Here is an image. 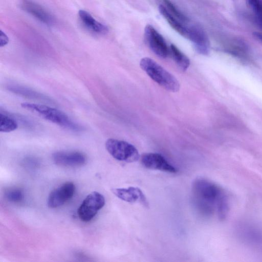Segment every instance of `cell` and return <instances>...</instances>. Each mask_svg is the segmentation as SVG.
Here are the masks:
<instances>
[{
  "label": "cell",
  "instance_id": "cell-4",
  "mask_svg": "<svg viewBox=\"0 0 262 262\" xmlns=\"http://www.w3.org/2000/svg\"><path fill=\"white\" fill-rule=\"evenodd\" d=\"M105 147L109 154L119 161L130 163L140 158L137 148L124 141L108 139L105 142Z\"/></svg>",
  "mask_w": 262,
  "mask_h": 262
},
{
  "label": "cell",
  "instance_id": "cell-1",
  "mask_svg": "<svg viewBox=\"0 0 262 262\" xmlns=\"http://www.w3.org/2000/svg\"><path fill=\"white\" fill-rule=\"evenodd\" d=\"M192 201L196 210L205 217L222 219L228 210V199L225 190L204 178L195 179L192 186Z\"/></svg>",
  "mask_w": 262,
  "mask_h": 262
},
{
  "label": "cell",
  "instance_id": "cell-15",
  "mask_svg": "<svg viewBox=\"0 0 262 262\" xmlns=\"http://www.w3.org/2000/svg\"><path fill=\"white\" fill-rule=\"evenodd\" d=\"M169 53L177 65L183 71H186L190 64L189 58L175 45L172 44L170 46Z\"/></svg>",
  "mask_w": 262,
  "mask_h": 262
},
{
  "label": "cell",
  "instance_id": "cell-14",
  "mask_svg": "<svg viewBox=\"0 0 262 262\" xmlns=\"http://www.w3.org/2000/svg\"><path fill=\"white\" fill-rule=\"evenodd\" d=\"M79 16L84 25L94 32L99 34L107 32V27L103 24L97 21L89 13L83 10L78 12Z\"/></svg>",
  "mask_w": 262,
  "mask_h": 262
},
{
  "label": "cell",
  "instance_id": "cell-19",
  "mask_svg": "<svg viewBox=\"0 0 262 262\" xmlns=\"http://www.w3.org/2000/svg\"><path fill=\"white\" fill-rule=\"evenodd\" d=\"M11 91L14 93L24 95L26 96L31 97L32 98H41V99L44 98L43 96H41L39 94L30 91L29 89H26L21 87L12 86L9 88Z\"/></svg>",
  "mask_w": 262,
  "mask_h": 262
},
{
  "label": "cell",
  "instance_id": "cell-20",
  "mask_svg": "<svg viewBox=\"0 0 262 262\" xmlns=\"http://www.w3.org/2000/svg\"><path fill=\"white\" fill-rule=\"evenodd\" d=\"M9 41V38L6 34L4 33L2 31H1L0 34V45L1 47L5 46L8 43Z\"/></svg>",
  "mask_w": 262,
  "mask_h": 262
},
{
  "label": "cell",
  "instance_id": "cell-21",
  "mask_svg": "<svg viewBox=\"0 0 262 262\" xmlns=\"http://www.w3.org/2000/svg\"><path fill=\"white\" fill-rule=\"evenodd\" d=\"M246 1L247 4L248 5V6H249V7L250 8L251 7H252L253 6H254L257 2V0H246Z\"/></svg>",
  "mask_w": 262,
  "mask_h": 262
},
{
  "label": "cell",
  "instance_id": "cell-3",
  "mask_svg": "<svg viewBox=\"0 0 262 262\" xmlns=\"http://www.w3.org/2000/svg\"><path fill=\"white\" fill-rule=\"evenodd\" d=\"M140 66L154 81L165 89L172 92L179 91L180 85L177 79L152 59L143 58Z\"/></svg>",
  "mask_w": 262,
  "mask_h": 262
},
{
  "label": "cell",
  "instance_id": "cell-13",
  "mask_svg": "<svg viewBox=\"0 0 262 262\" xmlns=\"http://www.w3.org/2000/svg\"><path fill=\"white\" fill-rule=\"evenodd\" d=\"M159 10L167 20L170 26L180 35L188 38L189 33L190 27L186 26L184 23L172 15L166 10L163 5L159 6Z\"/></svg>",
  "mask_w": 262,
  "mask_h": 262
},
{
  "label": "cell",
  "instance_id": "cell-2",
  "mask_svg": "<svg viewBox=\"0 0 262 262\" xmlns=\"http://www.w3.org/2000/svg\"><path fill=\"white\" fill-rule=\"evenodd\" d=\"M21 106L24 108L36 113L43 119L64 128L75 132L82 130V127L73 122L65 113L56 108L29 102L21 103Z\"/></svg>",
  "mask_w": 262,
  "mask_h": 262
},
{
  "label": "cell",
  "instance_id": "cell-6",
  "mask_svg": "<svg viewBox=\"0 0 262 262\" xmlns=\"http://www.w3.org/2000/svg\"><path fill=\"white\" fill-rule=\"evenodd\" d=\"M146 40L153 52L161 58H166L169 53L163 36L151 25H147L144 30Z\"/></svg>",
  "mask_w": 262,
  "mask_h": 262
},
{
  "label": "cell",
  "instance_id": "cell-7",
  "mask_svg": "<svg viewBox=\"0 0 262 262\" xmlns=\"http://www.w3.org/2000/svg\"><path fill=\"white\" fill-rule=\"evenodd\" d=\"M75 185L72 182H66L52 190L48 198V205L54 208L64 204L74 195Z\"/></svg>",
  "mask_w": 262,
  "mask_h": 262
},
{
  "label": "cell",
  "instance_id": "cell-11",
  "mask_svg": "<svg viewBox=\"0 0 262 262\" xmlns=\"http://www.w3.org/2000/svg\"><path fill=\"white\" fill-rule=\"evenodd\" d=\"M112 191L117 197L124 201L130 203H139L145 207L148 205L145 195L138 187L115 188Z\"/></svg>",
  "mask_w": 262,
  "mask_h": 262
},
{
  "label": "cell",
  "instance_id": "cell-17",
  "mask_svg": "<svg viewBox=\"0 0 262 262\" xmlns=\"http://www.w3.org/2000/svg\"><path fill=\"white\" fill-rule=\"evenodd\" d=\"M162 1L164 4L163 6L171 15L185 24L189 21L188 18L181 13L170 1Z\"/></svg>",
  "mask_w": 262,
  "mask_h": 262
},
{
  "label": "cell",
  "instance_id": "cell-5",
  "mask_svg": "<svg viewBox=\"0 0 262 262\" xmlns=\"http://www.w3.org/2000/svg\"><path fill=\"white\" fill-rule=\"evenodd\" d=\"M105 204L102 194L97 191L89 194L77 210L79 218L83 222L91 221Z\"/></svg>",
  "mask_w": 262,
  "mask_h": 262
},
{
  "label": "cell",
  "instance_id": "cell-12",
  "mask_svg": "<svg viewBox=\"0 0 262 262\" xmlns=\"http://www.w3.org/2000/svg\"><path fill=\"white\" fill-rule=\"evenodd\" d=\"M22 8L42 23L51 25L53 24V16L41 6L33 2L24 0L21 3Z\"/></svg>",
  "mask_w": 262,
  "mask_h": 262
},
{
  "label": "cell",
  "instance_id": "cell-10",
  "mask_svg": "<svg viewBox=\"0 0 262 262\" xmlns=\"http://www.w3.org/2000/svg\"><path fill=\"white\" fill-rule=\"evenodd\" d=\"M188 39L192 41L196 51L203 55H208L210 45L209 39L203 29L198 26L190 27Z\"/></svg>",
  "mask_w": 262,
  "mask_h": 262
},
{
  "label": "cell",
  "instance_id": "cell-22",
  "mask_svg": "<svg viewBox=\"0 0 262 262\" xmlns=\"http://www.w3.org/2000/svg\"><path fill=\"white\" fill-rule=\"evenodd\" d=\"M253 35L254 36L260 40L261 41H262V33L259 32H254L253 33Z\"/></svg>",
  "mask_w": 262,
  "mask_h": 262
},
{
  "label": "cell",
  "instance_id": "cell-9",
  "mask_svg": "<svg viewBox=\"0 0 262 262\" xmlns=\"http://www.w3.org/2000/svg\"><path fill=\"white\" fill-rule=\"evenodd\" d=\"M141 162L142 164L148 169L171 173L177 171L176 168L159 154H144L141 156Z\"/></svg>",
  "mask_w": 262,
  "mask_h": 262
},
{
  "label": "cell",
  "instance_id": "cell-16",
  "mask_svg": "<svg viewBox=\"0 0 262 262\" xmlns=\"http://www.w3.org/2000/svg\"><path fill=\"white\" fill-rule=\"evenodd\" d=\"M18 124L12 117L0 113V131L8 133L17 129Z\"/></svg>",
  "mask_w": 262,
  "mask_h": 262
},
{
  "label": "cell",
  "instance_id": "cell-8",
  "mask_svg": "<svg viewBox=\"0 0 262 262\" xmlns=\"http://www.w3.org/2000/svg\"><path fill=\"white\" fill-rule=\"evenodd\" d=\"M53 161L58 165L64 167H79L85 163L84 154L77 151H59L52 155Z\"/></svg>",
  "mask_w": 262,
  "mask_h": 262
},
{
  "label": "cell",
  "instance_id": "cell-18",
  "mask_svg": "<svg viewBox=\"0 0 262 262\" xmlns=\"http://www.w3.org/2000/svg\"><path fill=\"white\" fill-rule=\"evenodd\" d=\"M6 198L10 202L18 203L23 198V194L19 189H9L5 193Z\"/></svg>",
  "mask_w": 262,
  "mask_h": 262
}]
</instances>
